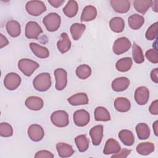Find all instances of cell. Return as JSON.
<instances>
[{"label": "cell", "instance_id": "obj_22", "mask_svg": "<svg viewBox=\"0 0 158 158\" xmlns=\"http://www.w3.org/2000/svg\"><path fill=\"white\" fill-rule=\"evenodd\" d=\"M115 109L120 112H126L130 109V101L126 98L118 97L114 101Z\"/></svg>", "mask_w": 158, "mask_h": 158}, {"label": "cell", "instance_id": "obj_21", "mask_svg": "<svg viewBox=\"0 0 158 158\" xmlns=\"http://www.w3.org/2000/svg\"><path fill=\"white\" fill-rule=\"evenodd\" d=\"M56 149L60 157H70L75 152L71 145L65 143H58L56 144Z\"/></svg>", "mask_w": 158, "mask_h": 158}, {"label": "cell", "instance_id": "obj_26", "mask_svg": "<svg viewBox=\"0 0 158 158\" xmlns=\"http://www.w3.org/2000/svg\"><path fill=\"white\" fill-rule=\"evenodd\" d=\"M144 19L142 15L137 14H133L128 17V23L130 27L133 30H138L143 25Z\"/></svg>", "mask_w": 158, "mask_h": 158}, {"label": "cell", "instance_id": "obj_42", "mask_svg": "<svg viewBox=\"0 0 158 158\" xmlns=\"http://www.w3.org/2000/svg\"><path fill=\"white\" fill-rule=\"evenodd\" d=\"M149 112L152 115H157L158 114V101H154L149 106Z\"/></svg>", "mask_w": 158, "mask_h": 158}, {"label": "cell", "instance_id": "obj_3", "mask_svg": "<svg viewBox=\"0 0 158 158\" xmlns=\"http://www.w3.org/2000/svg\"><path fill=\"white\" fill-rule=\"evenodd\" d=\"M39 66L38 62L29 59H22L18 62L19 70L27 77L31 76Z\"/></svg>", "mask_w": 158, "mask_h": 158}, {"label": "cell", "instance_id": "obj_20", "mask_svg": "<svg viewBox=\"0 0 158 158\" xmlns=\"http://www.w3.org/2000/svg\"><path fill=\"white\" fill-rule=\"evenodd\" d=\"M68 102L72 106L88 104L89 100L88 96L85 93H79L72 95L67 99Z\"/></svg>", "mask_w": 158, "mask_h": 158}, {"label": "cell", "instance_id": "obj_15", "mask_svg": "<svg viewBox=\"0 0 158 158\" xmlns=\"http://www.w3.org/2000/svg\"><path fill=\"white\" fill-rule=\"evenodd\" d=\"M120 150L121 146L118 142L113 138H109L106 142L103 153L106 155L115 154L119 152Z\"/></svg>", "mask_w": 158, "mask_h": 158}, {"label": "cell", "instance_id": "obj_28", "mask_svg": "<svg viewBox=\"0 0 158 158\" xmlns=\"http://www.w3.org/2000/svg\"><path fill=\"white\" fill-rule=\"evenodd\" d=\"M85 29L86 26L83 23H73L70 28L72 38L75 41L78 40L82 36Z\"/></svg>", "mask_w": 158, "mask_h": 158}, {"label": "cell", "instance_id": "obj_30", "mask_svg": "<svg viewBox=\"0 0 158 158\" xmlns=\"http://www.w3.org/2000/svg\"><path fill=\"white\" fill-rule=\"evenodd\" d=\"M151 0H135L133 1V6L135 10L144 15L151 6Z\"/></svg>", "mask_w": 158, "mask_h": 158}, {"label": "cell", "instance_id": "obj_9", "mask_svg": "<svg viewBox=\"0 0 158 158\" xmlns=\"http://www.w3.org/2000/svg\"><path fill=\"white\" fill-rule=\"evenodd\" d=\"M42 33V28L36 22L30 21L26 24L25 36L27 38L37 40L39 35Z\"/></svg>", "mask_w": 158, "mask_h": 158}, {"label": "cell", "instance_id": "obj_16", "mask_svg": "<svg viewBox=\"0 0 158 158\" xmlns=\"http://www.w3.org/2000/svg\"><path fill=\"white\" fill-rule=\"evenodd\" d=\"M130 85V80L125 77L115 78L112 83V88L117 92L126 90Z\"/></svg>", "mask_w": 158, "mask_h": 158}, {"label": "cell", "instance_id": "obj_37", "mask_svg": "<svg viewBox=\"0 0 158 158\" xmlns=\"http://www.w3.org/2000/svg\"><path fill=\"white\" fill-rule=\"evenodd\" d=\"M132 56L134 61L136 64H141L144 60V57L141 47L135 43H133L132 47Z\"/></svg>", "mask_w": 158, "mask_h": 158}, {"label": "cell", "instance_id": "obj_44", "mask_svg": "<svg viewBox=\"0 0 158 158\" xmlns=\"http://www.w3.org/2000/svg\"><path fill=\"white\" fill-rule=\"evenodd\" d=\"M151 78L156 83H158V69L155 68L151 72Z\"/></svg>", "mask_w": 158, "mask_h": 158}, {"label": "cell", "instance_id": "obj_38", "mask_svg": "<svg viewBox=\"0 0 158 158\" xmlns=\"http://www.w3.org/2000/svg\"><path fill=\"white\" fill-rule=\"evenodd\" d=\"M13 135V129L12 126L6 122L0 124V135L2 137H10Z\"/></svg>", "mask_w": 158, "mask_h": 158}, {"label": "cell", "instance_id": "obj_48", "mask_svg": "<svg viewBox=\"0 0 158 158\" xmlns=\"http://www.w3.org/2000/svg\"><path fill=\"white\" fill-rule=\"evenodd\" d=\"M152 128L154 130V133L156 136L158 135V121L156 120L152 125Z\"/></svg>", "mask_w": 158, "mask_h": 158}, {"label": "cell", "instance_id": "obj_40", "mask_svg": "<svg viewBox=\"0 0 158 158\" xmlns=\"http://www.w3.org/2000/svg\"><path fill=\"white\" fill-rule=\"evenodd\" d=\"M146 57L153 64L158 63V53L156 49H150L146 52Z\"/></svg>", "mask_w": 158, "mask_h": 158}, {"label": "cell", "instance_id": "obj_23", "mask_svg": "<svg viewBox=\"0 0 158 158\" xmlns=\"http://www.w3.org/2000/svg\"><path fill=\"white\" fill-rule=\"evenodd\" d=\"M60 40L57 43V46L61 53H65L71 48V41L66 33H62L60 35Z\"/></svg>", "mask_w": 158, "mask_h": 158}, {"label": "cell", "instance_id": "obj_14", "mask_svg": "<svg viewBox=\"0 0 158 158\" xmlns=\"http://www.w3.org/2000/svg\"><path fill=\"white\" fill-rule=\"evenodd\" d=\"M89 135L91 138L93 144L94 146L99 145L103 137V126L98 125L93 127L89 131Z\"/></svg>", "mask_w": 158, "mask_h": 158}, {"label": "cell", "instance_id": "obj_5", "mask_svg": "<svg viewBox=\"0 0 158 158\" xmlns=\"http://www.w3.org/2000/svg\"><path fill=\"white\" fill-rule=\"evenodd\" d=\"M51 120L57 127H65L69 123L67 112L62 110L54 111L51 115Z\"/></svg>", "mask_w": 158, "mask_h": 158}, {"label": "cell", "instance_id": "obj_18", "mask_svg": "<svg viewBox=\"0 0 158 158\" xmlns=\"http://www.w3.org/2000/svg\"><path fill=\"white\" fill-rule=\"evenodd\" d=\"M29 46L33 53L38 58L45 59L49 56V50L44 46H42L35 43H30Z\"/></svg>", "mask_w": 158, "mask_h": 158}, {"label": "cell", "instance_id": "obj_29", "mask_svg": "<svg viewBox=\"0 0 158 158\" xmlns=\"http://www.w3.org/2000/svg\"><path fill=\"white\" fill-rule=\"evenodd\" d=\"M154 145L151 142H143L137 145L136 150V152L143 156H147L154 152Z\"/></svg>", "mask_w": 158, "mask_h": 158}, {"label": "cell", "instance_id": "obj_36", "mask_svg": "<svg viewBox=\"0 0 158 158\" xmlns=\"http://www.w3.org/2000/svg\"><path fill=\"white\" fill-rule=\"evenodd\" d=\"M75 73L80 79L85 80L91 75V69L89 65L86 64H82L77 68Z\"/></svg>", "mask_w": 158, "mask_h": 158}, {"label": "cell", "instance_id": "obj_35", "mask_svg": "<svg viewBox=\"0 0 158 158\" xmlns=\"http://www.w3.org/2000/svg\"><path fill=\"white\" fill-rule=\"evenodd\" d=\"M75 143L78 149L81 152L86 151L89 148V141L85 135H80L75 138Z\"/></svg>", "mask_w": 158, "mask_h": 158}, {"label": "cell", "instance_id": "obj_19", "mask_svg": "<svg viewBox=\"0 0 158 158\" xmlns=\"http://www.w3.org/2000/svg\"><path fill=\"white\" fill-rule=\"evenodd\" d=\"M97 16V10L95 7L89 5L84 7L81 15L80 20L81 22H89L93 20Z\"/></svg>", "mask_w": 158, "mask_h": 158}, {"label": "cell", "instance_id": "obj_6", "mask_svg": "<svg viewBox=\"0 0 158 158\" xmlns=\"http://www.w3.org/2000/svg\"><path fill=\"white\" fill-rule=\"evenodd\" d=\"M131 43L127 37H120L117 39L112 46V51L117 55H120L128 51Z\"/></svg>", "mask_w": 158, "mask_h": 158}, {"label": "cell", "instance_id": "obj_12", "mask_svg": "<svg viewBox=\"0 0 158 158\" xmlns=\"http://www.w3.org/2000/svg\"><path fill=\"white\" fill-rule=\"evenodd\" d=\"M149 91L146 86H139L135 92V99L139 105H145L149 101Z\"/></svg>", "mask_w": 158, "mask_h": 158}, {"label": "cell", "instance_id": "obj_8", "mask_svg": "<svg viewBox=\"0 0 158 158\" xmlns=\"http://www.w3.org/2000/svg\"><path fill=\"white\" fill-rule=\"evenodd\" d=\"M21 81V78L17 73L11 72L5 76L4 85L7 89L15 90L20 86Z\"/></svg>", "mask_w": 158, "mask_h": 158}, {"label": "cell", "instance_id": "obj_1", "mask_svg": "<svg viewBox=\"0 0 158 158\" xmlns=\"http://www.w3.org/2000/svg\"><path fill=\"white\" fill-rule=\"evenodd\" d=\"M34 88L41 92H44L49 89L51 86V77L49 73L44 72L38 75L33 81Z\"/></svg>", "mask_w": 158, "mask_h": 158}, {"label": "cell", "instance_id": "obj_47", "mask_svg": "<svg viewBox=\"0 0 158 158\" xmlns=\"http://www.w3.org/2000/svg\"><path fill=\"white\" fill-rule=\"evenodd\" d=\"M151 6H152V10L156 12H158V1L157 0H156L154 1H152V4H151Z\"/></svg>", "mask_w": 158, "mask_h": 158}, {"label": "cell", "instance_id": "obj_33", "mask_svg": "<svg viewBox=\"0 0 158 158\" xmlns=\"http://www.w3.org/2000/svg\"><path fill=\"white\" fill-rule=\"evenodd\" d=\"M94 118L96 121L107 122L110 120V115L109 111L104 107H97L94 110Z\"/></svg>", "mask_w": 158, "mask_h": 158}, {"label": "cell", "instance_id": "obj_24", "mask_svg": "<svg viewBox=\"0 0 158 158\" xmlns=\"http://www.w3.org/2000/svg\"><path fill=\"white\" fill-rule=\"evenodd\" d=\"M6 28L8 34L14 38L19 36L21 33L20 23L17 21L14 20L8 21L6 23Z\"/></svg>", "mask_w": 158, "mask_h": 158}, {"label": "cell", "instance_id": "obj_45", "mask_svg": "<svg viewBox=\"0 0 158 158\" xmlns=\"http://www.w3.org/2000/svg\"><path fill=\"white\" fill-rule=\"evenodd\" d=\"M64 0H48V2L54 7L57 8L64 3Z\"/></svg>", "mask_w": 158, "mask_h": 158}, {"label": "cell", "instance_id": "obj_32", "mask_svg": "<svg viewBox=\"0 0 158 158\" xmlns=\"http://www.w3.org/2000/svg\"><path fill=\"white\" fill-rule=\"evenodd\" d=\"M133 64V60L130 57H123L119 59L115 64L117 70L121 72H125L128 71Z\"/></svg>", "mask_w": 158, "mask_h": 158}, {"label": "cell", "instance_id": "obj_31", "mask_svg": "<svg viewBox=\"0 0 158 158\" xmlns=\"http://www.w3.org/2000/svg\"><path fill=\"white\" fill-rule=\"evenodd\" d=\"M109 27L112 31L115 33H121L125 27V22L122 18L115 17L109 22Z\"/></svg>", "mask_w": 158, "mask_h": 158}, {"label": "cell", "instance_id": "obj_13", "mask_svg": "<svg viewBox=\"0 0 158 158\" xmlns=\"http://www.w3.org/2000/svg\"><path fill=\"white\" fill-rule=\"evenodd\" d=\"M110 2L114 10L118 13H126L130 8V2L128 0H112Z\"/></svg>", "mask_w": 158, "mask_h": 158}, {"label": "cell", "instance_id": "obj_43", "mask_svg": "<svg viewBox=\"0 0 158 158\" xmlns=\"http://www.w3.org/2000/svg\"><path fill=\"white\" fill-rule=\"evenodd\" d=\"M131 152V150L130 149H123V150L121 151V152H119L117 154H113L112 156V157H121V158H125L127 157L130 153Z\"/></svg>", "mask_w": 158, "mask_h": 158}, {"label": "cell", "instance_id": "obj_2", "mask_svg": "<svg viewBox=\"0 0 158 158\" xmlns=\"http://www.w3.org/2000/svg\"><path fill=\"white\" fill-rule=\"evenodd\" d=\"M43 23L48 31H55L60 27V17L56 12H51L43 18Z\"/></svg>", "mask_w": 158, "mask_h": 158}, {"label": "cell", "instance_id": "obj_25", "mask_svg": "<svg viewBox=\"0 0 158 158\" xmlns=\"http://www.w3.org/2000/svg\"><path fill=\"white\" fill-rule=\"evenodd\" d=\"M118 138L125 146H130L135 143L133 133L128 130H122L118 133Z\"/></svg>", "mask_w": 158, "mask_h": 158}, {"label": "cell", "instance_id": "obj_11", "mask_svg": "<svg viewBox=\"0 0 158 158\" xmlns=\"http://www.w3.org/2000/svg\"><path fill=\"white\" fill-rule=\"evenodd\" d=\"M28 135L32 141L35 142L40 141L44 136V130L40 125L32 124L28 127Z\"/></svg>", "mask_w": 158, "mask_h": 158}, {"label": "cell", "instance_id": "obj_10", "mask_svg": "<svg viewBox=\"0 0 158 158\" xmlns=\"http://www.w3.org/2000/svg\"><path fill=\"white\" fill-rule=\"evenodd\" d=\"M74 123L78 127H85L90 121V115L88 111L84 109L76 110L73 115Z\"/></svg>", "mask_w": 158, "mask_h": 158}, {"label": "cell", "instance_id": "obj_46", "mask_svg": "<svg viewBox=\"0 0 158 158\" xmlns=\"http://www.w3.org/2000/svg\"><path fill=\"white\" fill-rule=\"evenodd\" d=\"M9 43L7 39L2 35L0 34V48H2L3 47L7 46Z\"/></svg>", "mask_w": 158, "mask_h": 158}, {"label": "cell", "instance_id": "obj_7", "mask_svg": "<svg viewBox=\"0 0 158 158\" xmlns=\"http://www.w3.org/2000/svg\"><path fill=\"white\" fill-rule=\"evenodd\" d=\"M54 75L56 79V89L58 91L63 90L67 84V73L65 70L62 68L54 70Z\"/></svg>", "mask_w": 158, "mask_h": 158}, {"label": "cell", "instance_id": "obj_34", "mask_svg": "<svg viewBox=\"0 0 158 158\" xmlns=\"http://www.w3.org/2000/svg\"><path fill=\"white\" fill-rule=\"evenodd\" d=\"M136 131L137 136L139 139H148L151 133V131L148 125L145 123H139L136 126Z\"/></svg>", "mask_w": 158, "mask_h": 158}, {"label": "cell", "instance_id": "obj_4", "mask_svg": "<svg viewBox=\"0 0 158 158\" xmlns=\"http://www.w3.org/2000/svg\"><path fill=\"white\" fill-rule=\"evenodd\" d=\"M25 9L33 16H38L46 10V7L41 1H30L26 4Z\"/></svg>", "mask_w": 158, "mask_h": 158}, {"label": "cell", "instance_id": "obj_17", "mask_svg": "<svg viewBox=\"0 0 158 158\" xmlns=\"http://www.w3.org/2000/svg\"><path fill=\"white\" fill-rule=\"evenodd\" d=\"M25 106L30 110H39L44 105L43 99L38 96H30L25 101Z\"/></svg>", "mask_w": 158, "mask_h": 158}, {"label": "cell", "instance_id": "obj_27", "mask_svg": "<svg viewBox=\"0 0 158 158\" xmlns=\"http://www.w3.org/2000/svg\"><path fill=\"white\" fill-rule=\"evenodd\" d=\"M78 10V5L77 1L71 0L68 1L65 6L63 8V12L67 17L72 18L77 15Z\"/></svg>", "mask_w": 158, "mask_h": 158}, {"label": "cell", "instance_id": "obj_39", "mask_svg": "<svg viewBox=\"0 0 158 158\" xmlns=\"http://www.w3.org/2000/svg\"><path fill=\"white\" fill-rule=\"evenodd\" d=\"M157 29H158V23L155 22L148 28L145 34L146 38L149 41L154 40L157 36Z\"/></svg>", "mask_w": 158, "mask_h": 158}, {"label": "cell", "instance_id": "obj_41", "mask_svg": "<svg viewBox=\"0 0 158 158\" xmlns=\"http://www.w3.org/2000/svg\"><path fill=\"white\" fill-rule=\"evenodd\" d=\"M36 158H53L54 155L50 151L47 150H41L38 151L35 155Z\"/></svg>", "mask_w": 158, "mask_h": 158}]
</instances>
